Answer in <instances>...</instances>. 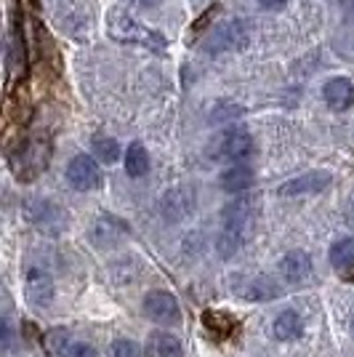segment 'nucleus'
I'll return each mask as SVG.
<instances>
[{
  "label": "nucleus",
  "instance_id": "1",
  "mask_svg": "<svg viewBox=\"0 0 354 357\" xmlns=\"http://www.w3.org/2000/svg\"><path fill=\"white\" fill-rule=\"evenodd\" d=\"M109 35L118 40V43L125 45H144L149 51H162L165 48V38H162L157 30H149L144 27L136 16H131L125 8H112L109 11Z\"/></svg>",
  "mask_w": 354,
  "mask_h": 357
},
{
  "label": "nucleus",
  "instance_id": "2",
  "mask_svg": "<svg viewBox=\"0 0 354 357\" xmlns=\"http://www.w3.org/2000/svg\"><path fill=\"white\" fill-rule=\"evenodd\" d=\"M67 178L75 190L80 192H88V190H99L102 187V168L99 163L91 158V155H75L70 165H67Z\"/></svg>",
  "mask_w": 354,
  "mask_h": 357
},
{
  "label": "nucleus",
  "instance_id": "3",
  "mask_svg": "<svg viewBox=\"0 0 354 357\" xmlns=\"http://www.w3.org/2000/svg\"><path fill=\"white\" fill-rule=\"evenodd\" d=\"M248 43V30L243 22H226L222 27L210 32V38L206 40V51L210 54H222V51H240Z\"/></svg>",
  "mask_w": 354,
  "mask_h": 357
},
{
  "label": "nucleus",
  "instance_id": "4",
  "mask_svg": "<svg viewBox=\"0 0 354 357\" xmlns=\"http://www.w3.org/2000/svg\"><path fill=\"white\" fill-rule=\"evenodd\" d=\"M144 312L160 323V326H176L181 320V307H178V298L168 291H152L144 298Z\"/></svg>",
  "mask_w": 354,
  "mask_h": 357
},
{
  "label": "nucleus",
  "instance_id": "5",
  "mask_svg": "<svg viewBox=\"0 0 354 357\" xmlns=\"http://www.w3.org/2000/svg\"><path fill=\"white\" fill-rule=\"evenodd\" d=\"M253 152V139L245 128H229L226 134H222V144H219V155L226 160H245Z\"/></svg>",
  "mask_w": 354,
  "mask_h": 357
},
{
  "label": "nucleus",
  "instance_id": "6",
  "mask_svg": "<svg viewBox=\"0 0 354 357\" xmlns=\"http://www.w3.org/2000/svg\"><path fill=\"white\" fill-rule=\"evenodd\" d=\"M325 105L333 112H346L354 105V86L349 77H330L323 89Z\"/></svg>",
  "mask_w": 354,
  "mask_h": 357
},
{
  "label": "nucleus",
  "instance_id": "7",
  "mask_svg": "<svg viewBox=\"0 0 354 357\" xmlns=\"http://www.w3.org/2000/svg\"><path fill=\"white\" fill-rule=\"evenodd\" d=\"M330 184V174L328 171H311L298 178H291L280 187L282 197H293V195H309V192H323Z\"/></svg>",
  "mask_w": 354,
  "mask_h": 357
},
{
  "label": "nucleus",
  "instance_id": "8",
  "mask_svg": "<svg viewBox=\"0 0 354 357\" xmlns=\"http://www.w3.org/2000/svg\"><path fill=\"white\" fill-rule=\"evenodd\" d=\"M311 272V259L304 251H291L282 256L280 261V275L288 283H304Z\"/></svg>",
  "mask_w": 354,
  "mask_h": 357
},
{
  "label": "nucleus",
  "instance_id": "9",
  "mask_svg": "<svg viewBox=\"0 0 354 357\" xmlns=\"http://www.w3.org/2000/svg\"><path fill=\"white\" fill-rule=\"evenodd\" d=\"M147 355L149 357H181V342H178L174 333H165V331H155L149 333L147 339Z\"/></svg>",
  "mask_w": 354,
  "mask_h": 357
},
{
  "label": "nucleus",
  "instance_id": "10",
  "mask_svg": "<svg viewBox=\"0 0 354 357\" xmlns=\"http://www.w3.org/2000/svg\"><path fill=\"white\" fill-rule=\"evenodd\" d=\"M51 296H54L51 278L40 269H30V275H27V298L35 307H43V304L51 301Z\"/></svg>",
  "mask_w": 354,
  "mask_h": 357
},
{
  "label": "nucleus",
  "instance_id": "11",
  "mask_svg": "<svg viewBox=\"0 0 354 357\" xmlns=\"http://www.w3.org/2000/svg\"><path fill=\"white\" fill-rule=\"evenodd\" d=\"M253 184V171L248 165L235 163L232 168H226L222 174V187L226 192H243Z\"/></svg>",
  "mask_w": 354,
  "mask_h": 357
},
{
  "label": "nucleus",
  "instance_id": "12",
  "mask_svg": "<svg viewBox=\"0 0 354 357\" xmlns=\"http://www.w3.org/2000/svg\"><path fill=\"white\" fill-rule=\"evenodd\" d=\"M149 171V155L141 142H133L125 152V174L131 178H141Z\"/></svg>",
  "mask_w": 354,
  "mask_h": 357
},
{
  "label": "nucleus",
  "instance_id": "13",
  "mask_svg": "<svg viewBox=\"0 0 354 357\" xmlns=\"http://www.w3.org/2000/svg\"><path fill=\"white\" fill-rule=\"evenodd\" d=\"M301 331H304V323H301V317H298L293 310H285V312L275 320V336L282 339V342H293V339H298Z\"/></svg>",
  "mask_w": 354,
  "mask_h": 357
},
{
  "label": "nucleus",
  "instance_id": "14",
  "mask_svg": "<svg viewBox=\"0 0 354 357\" xmlns=\"http://www.w3.org/2000/svg\"><path fill=\"white\" fill-rule=\"evenodd\" d=\"M330 264L336 269H346L354 264V238L339 240L333 248H330Z\"/></svg>",
  "mask_w": 354,
  "mask_h": 357
},
{
  "label": "nucleus",
  "instance_id": "15",
  "mask_svg": "<svg viewBox=\"0 0 354 357\" xmlns=\"http://www.w3.org/2000/svg\"><path fill=\"white\" fill-rule=\"evenodd\" d=\"M93 158H99L102 163H115L120 158V147L112 136H93Z\"/></svg>",
  "mask_w": 354,
  "mask_h": 357
},
{
  "label": "nucleus",
  "instance_id": "16",
  "mask_svg": "<svg viewBox=\"0 0 354 357\" xmlns=\"http://www.w3.org/2000/svg\"><path fill=\"white\" fill-rule=\"evenodd\" d=\"M203 326L210 331V333H216V336H229L232 331H235V320L229 317L226 312H206L203 314Z\"/></svg>",
  "mask_w": 354,
  "mask_h": 357
},
{
  "label": "nucleus",
  "instance_id": "17",
  "mask_svg": "<svg viewBox=\"0 0 354 357\" xmlns=\"http://www.w3.org/2000/svg\"><path fill=\"white\" fill-rule=\"evenodd\" d=\"M67 342H70V333L64 328H51L48 333H43V349L48 355H64L70 349Z\"/></svg>",
  "mask_w": 354,
  "mask_h": 357
},
{
  "label": "nucleus",
  "instance_id": "18",
  "mask_svg": "<svg viewBox=\"0 0 354 357\" xmlns=\"http://www.w3.org/2000/svg\"><path fill=\"white\" fill-rule=\"evenodd\" d=\"M109 357H141V352L128 339H118V342L112 344V349H109Z\"/></svg>",
  "mask_w": 354,
  "mask_h": 357
},
{
  "label": "nucleus",
  "instance_id": "19",
  "mask_svg": "<svg viewBox=\"0 0 354 357\" xmlns=\"http://www.w3.org/2000/svg\"><path fill=\"white\" fill-rule=\"evenodd\" d=\"M61 357H99L96 355V349L86 342H77V344H70V349L64 352Z\"/></svg>",
  "mask_w": 354,
  "mask_h": 357
},
{
  "label": "nucleus",
  "instance_id": "20",
  "mask_svg": "<svg viewBox=\"0 0 354 357\" xmlns=\"http://www.w3.org/2000/svg\"><path fill=\"white\" fill-rule=\"evenodd\" d=\"M219 8H222V6H210V8H208L206 14L200 16V19H197V22H194V24H192V32H203V27H206L208 22H210L213 16L219 14Z\"/></svg>",
  "mask_w": 354,
  "mask_h": 357
},
{
  "label": "nucleus",
  "instance_id": "21",
  "mask_svg": "<svg viewBox=\"0 0 354 357\" xmlns=\"http://www.w3.org/2000/svg\"><path fill=\"white\" fill-rule=\"evenodd\" d=\"M259 3H261V8H266V11H277V8L288 6V0H259Z\"/></svg>",
  "mask_w": 354,
  "mask_h": 357
},
{
  "label": "nucleus",
  "instance_id": "22",
  "mask_svg": "<svg viewBox=\"0 0 354 357\" xmlns=\"http://www.w3.org/2000/svg\"><path fill=\"white\" fill-rule=\"evenodd\" d=\"M349 222L354 224V200H352V206H349Z\"/></svg>",
  "mask_w": 354,
  "mask_h": 357
},
{
  "label": "nucleus",
  "instance_id": "23",
  "mask_svg": "<svg viewBox=\"0 0 354 357\" xmlns=\"http://www.w3.org/2000/svg\"><path fill=\"white\" fill-rule=\"evenodd\" d=\"M136 3H144V6H149V3H155V0H136Z\"/></svg>",
  "mask_w": 354,
  "mask_h": 357
},
{
  "label": "nucleus",
  "instance_id": "24",
  "mask_svg": "<svg viewBox=\"0 0 354 357\" xmlns=\"http://www.w3.org/2000/svg\"><path fill=\"white\" fill-rule=\"evenodd\" d=\"M352 333H354V317H352Z\"/></svg>",
  "mask_w": 354,
  "mask_h": 357
}]
</instances>
